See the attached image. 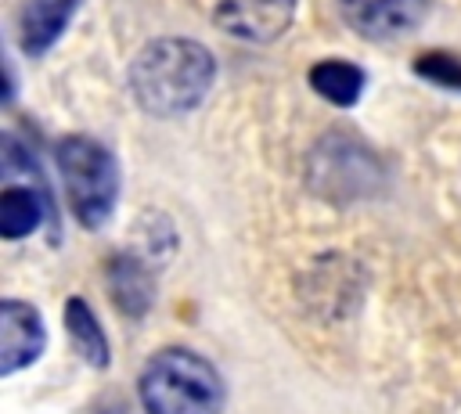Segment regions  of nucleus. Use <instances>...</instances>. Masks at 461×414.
Masks as SVG:
<instances>
[{
    "mask_svg": "<svg viewBox=\"0 0 461 414\" xmlns=\"http://www.w3.org/2000/svg\"><path fill=\"white\" fill-rule=\"evenodd\" d=\"M216 76L212 54L184 36L151 40L130 65V90L151 115H184L209 94Z\"/></svg>",
    "mask_w": 461,
    "mask_h": 414,
    "instance_id": "obj_1",
    "label": "nucleus"
},
{
    "mask_svg": "<svg viewBox=\"0 0 461 414\" xmlns=\"http://www.w3.org/2000/svg\"><path fill=\"white\" fill-rule=\"evenodd\" d=\"M140 403L148 414H220L223 382L216 367L191 349H162L140 374Z\"/></svg>",
    "mask_w": 461,
    "mask_h": 414,
    "instance_id": "obj_2",
    "label": "nucleus"
},
{
    "mask_svg": "<svg viewBox=\"0 0 461 414\" xmlns=\"http://www.w3.org/2000/svg\"><path fill=\"white\" fill-rule=\"evenodd\" d=\"M68 205L83 227H101L119 202V166L104 144L72 133L54 148Z\"/></svg>",
    "mask_w": 461,
    "mask_h": 414,
    "instance_id": "obj_3",
    "label": "nucleus"
},
{
    "mask_svg": "<svg viewBox=\"0 0 461 414\" xmlns=\"http://www.w3.org/2000/svg\"><path fill=\"white\" fill-rule=\"evenodd\" d=\"M342 18L367 40H396L421 25L429 0H339Z\"/></svg>",
    "mask_w": 461,
    "mask_h": 414,
    "instance_id": "obj_4",
    "label": "nucleus"
},
{
    "mask_svg": "<svg viewBox=\"0 0 461 414\" xmlns=\"http://www.w3.org/2000/svg\"><path fill=\"white\" fill-rule=\"evenodd\" d=\"M295 14V0H216V25L238 40H277Z\"/></svg>",
    "mask_w": 461,
    "mask_h": 414,
    "instance_id": "obj_5",
    "label": "nucleus"
},
{
    "mask_svg": "<svg viewBox=\"0 0 461 414\" xmlns=\"http://www.w3.org/2000/svg\"><path fill=\"white\" fill-rule=\"evenodd\" d=\"M47 331L40 313L29 302L4 299L0 302V371L11 374L25 364H32L43 353Z\"/></svg>",
    "mask_w": 461,
    "mask_h": 414,
    "instance_id": "obj_6",
    "label": "nucleus"
},
{
    "mask_svg": "<svg viewBox=\"0 0 461 414\" xmlns=\"http://www.w3.org/2000/svg\"><path fill=\"white\" fill-rule=\"evenodd\" d=\"M79 0H25L18 18V43L25 54H43L68 25Z\"/></svg>",
    "mask_w": 461,
    "mask_h": 414,
    "instance_id": "obj_7",
    "label": "nucleus"
},
{
    "mask_svg": "<svg viewBox=\"0 0 461 414\" xmlns=\"http://www.w3.org/2000/svg\"><path fill=\"white\" fill-rule=\"evenodd\" d=\"M310 86H313L324 101H331V104H339V108H349V104H357V97L364 94V72H360V65H353V61L328 58V61H317V65L310 68Z\"/></svg>",
    "mask_w": 461,
    "mask_h": 414,
    "instance_id": "obj_8",
    "label": "nucleus"
},
{
    "mask_svg": "<svg viewBox=\"0 0 461 414\" xmlns=\"http://www.w3.org/2000/svg\"><path fill=\"white\" fill-rule=\"evenodd\" d=\"M108 292L130 317H137L151 302V277L133 256H119L108 266Z\"/></svg>",
    "mask_w": 461,
    "mask_h": 414,
    "instance_id": "obj_9",
    "label": "nucleus"
},
{
    "mask_svg": "<svg viewBox=\"0 0 461 414\" xmlns=\"http://www.w3.org/2000/svg\"><path fill=\"white\" fill-rule=\"evenodd\" d=\"M40 216H43V198L40 191L32 187H18L11 184L4 194H0V234L4 238H25L40 227Z\"/></svg>",
    "mask_w": 461,
    "mask_h": 414,
    "instance_id": "obj_10",
    "label": "nucleus"
},
{
    "mask_svg": "<svg viewBox=\"0 0 461 414\" xmlns=\"http://www.w3.org/2000/svg\"><path fill=\"white\" fill-rule=\"evenodd\" d=\"M65 328H68V335H72L76 353H79L86 364H94V367H104V364H108V338H104L97 317L86 310L83 299H68V306H65Z\"/></svg>",
    "mask_w": 461,
    "mask_h": 414,
    "instance_id": "obj_11",
    "label": "nucleus"
},
{
    "mask_svg": "<svg viewBox=\"0 0 461 414\" xmlns=\"http://www.w3.org/2000/svg\"><path fill=\"white\" fill-rule=\"evenodd\" d=\"M414 72L432 79V83H443V86H454L461 90V61L447 50H429V54H418L414 58Z\"/></svg>",
    "mask_w": 461,
    "mask_h": 414,
    "instance_id": "obj_12",
    "label": "nucleus"
}]
</instances>
